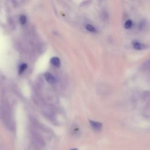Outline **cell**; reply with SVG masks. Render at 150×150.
<instances>
[{
    "label": "cell",
    "mask_w": 150,
    "mask_h": 150,
    "mask_svg": "<svg viewBox=\"0 0 150 150\" xmlns=\"http://www.w3.org/2000/svg\"><path fill=\"white\" fill-rule=\"evenodd\" d=\"M50 62L53 66H54L56 67H59L60 65V61L59 59L56 57H52L50 60Z\"/></svg>",
    "instance_id": "4"
},
{
    "label": "cell",
    "mask_w": 150,
    "mask_h": 150,
    "mask_svg": "<svg viewBox=\"0 0 150 150\" xmlns=\"http://www.w3.org/2000/svg\"><path fill=\"white\" fill-rule=\"evenodd\" d=\"M133 46L135 49H137V50H142L146 48V46L145 45L139 43L138 42H134Z\"/></svg>",
    "instance_id": "3"
},
{
    "label": "cell",
    "mask_w": 150,
    "mask_h": 150,
    "mask_svg": "<svg viewBox=\"0 0 150 150\" xmlns=\"http://www.w3.org/2000/svg\"><path fill=\"white\" fill-rule=\"evenodd\" d=\"M19 21H20V23L22 24V25H24L25 23H26V18L25 15H21L20 16V18H19Z\"/></svg>",
    "instance_id": "8"
},
{
    "label": "cell",
    "mask_w": 150,
    "mask_h": 150,
    "mask_svg": "<svg viewBox=\"0 0 150 150\" xmlns=\"http://www.w3.org/2000/svg\"><path fill=\"white\" fill-rule=\"evenodd\" d=\"M86 29L90 32H96V29L94 27H93L92 25L87 24L86 25Z\"/></svg>",
    "instance_id": "6"
},
{
    "label": "cell",
    "mask_w": 150,
    "mask_h": 150,
    "mask_svg": "<svg viewBox=\"0 0 150 150\" xmlns=\"http://www.w3.org/2000/svg\"><path fill=\"white\" fill-rule=\"evenodd\" d=\"M90 124L93 128V129L96 131H99L102 129L103 125L101 122L94 121H90Z\"/></svg>",
    "instance_id": "1"
},
{
    "label": "cell",
    "mask_w": 150,
    "mask_h": 150,
    "mask_svg": "<svg viewBox=\"0 0 150 150\" xmlns=\"http://www.w3.org/2000/svg\"><path fill=\"white\" fill-rule=\"evenodd\" d=\"M70 150H78V149L77 148H73V149H71Z\"/></svg>",
    "instance_id": "9"
},
{
    "label": "cell",
    "mask_w": 150,
    "mask_h": 150,
    "mask_svg": "<svg viewBox=\"0 0 150 150\" xmlns=\"http://www.w3.org/2000/svg\"><path fill=\"white\" fill-rule=\"evenodd\" d=\"M132 21L131 20H128L125 22L124 26H125V28L126 29H129L132 26Z\"/></svg>",
    "instance_id": "7"
},
{
    "label": "cell",
    "mask_w": 150,
    "mask_h": 150,
    "mask_svg": "<svg viewBox=\"0 0 150 150\" xmlns=\"http://www.w3.org/2000/svg\"><path fill=\"white\" fill-rule=\"evenodd\" d=\"M45 77L46 80L50 84H54L56 83V79L51 73L49 72L45 73Z\"/></svg>",
    "instance_id": "2"
},
{
    "label": "cell",
    "mask_w": 150,
    "mask_h": 150,
    "mask_svg": "<svg viewBox=\"0 0 150 150\" xmlns=\"http://www.w3.org/2000/svg\"><path fill=\"white\" fill-rule=\"evenodd\" d=\"M26 68H27V64L26 63H23V64H21L19 66V74H22L25 70V69Z\"/></svg>",
    "instance_id": "5"
}]
</instances>
